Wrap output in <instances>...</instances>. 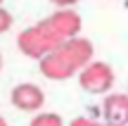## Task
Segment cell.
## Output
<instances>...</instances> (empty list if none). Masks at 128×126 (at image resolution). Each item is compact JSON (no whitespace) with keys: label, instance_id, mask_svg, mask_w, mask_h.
I'll return each mask as SVG.
<instances>
[{"label":"cell","instance_id":"obj_11","mask_svg":"<svg viewBox=\"0 0 128 126\" xmlns=\"http://www.w3.org/2000/svg\"><path fill=\"white\" fill-rule=\"evenodd\" d=\"M50 3H55L57 7H71V5H76L78 0H50Z\"/></svg>","mask_w":128,"mask_h":126},{"label":"cell","instance_id":"obj_1","mask_svg":"<svg viewBox=\"0 0 128 126\" xmlns=\"http://www.w3.org/2000/svg\"><path fill=\"white\" fill-rule=\"evenodd\" d=\"M62 43L64 41L57 36V33H52L43 22L36 24V26H31V29H26V31H22V33H19V38H17L19 50H22L26 57H33V60L45 57L48 52L57 50Z\"/></svg>","mask_w":128,"mask_h":126},{"label":"cell","instance_id":"obj_13","mask_svg":"<svg viewBox=\"0 0 128 126\" xmlns=\"http://www.w3.org/2000/svg\"><path fill=\"white\" fill-rule=\"evenodd\" d=\"M0 69H2V57H0Z\"/></svg>","mask_w":128,"mask_h":126},{"label":"cell","instance_id":"obj_14","mask_svg":"<svg viewBox=\"0 0 128 126\" xmlns=\"http://www.w3.org/2000/svg\"><path fill=\"white\" fill-rule=\"evenodd\" d=\"M104 126H114V124H104Z\"/></svg>","mask_w":128,"mask_h":126},{"label":"cell","instance_id":"obj_12","mask_svg":"<svg viewBox=\"0 0 128 126\" xmlns=\"http://www.w3.org/2000/svg\"><path fill=\"white\" fill-rule=\"evenodd\" d=\"M0 126H7V121H5V119H2V117H0Z\"/></svg>","mask_w":128,"mask_h":126},{"label":"cell","instance_id":"obj_6","mask_svg":"<svg viewBox=\"0 0 128 126\" xmlns=\"http://www.w3.org/2000/svg\"><path fill=\"white\" fill-rule=\"evenodd\" d=\"M45 102V93L36 83H22L12 90V105L22 112H38Z\"/></svg>","mask_w":128,"mask_h":126},{"label":"cell","instance_id":"obj_9","mask_svg":"<svg viewBox=\"0 0 128 126\" xmlns=\"http://www.w3.org/2000/svg\"><path fill=\"white\" fill-rule=\"evenodd\" d=\"M10 26H12V14H10L5 7H0V33H5Z\"/></svg>","mask_w":128,"mask_h":126},{"label":"cell","instance_id":"obj_3","mask_svg":"<svg viewBox=\"0 0 128 126\" xmlns=\"http://www.w3.org/2000/svg\"><path fill=\"white\" fill-rule=\"evenodd\" d=\"M43 24H45L52 33H57L62 41L78 36V33H81V26H83L78 12H74V10H60V12H55L52 17L43 19Z\"/></svg>","mask_w":128,"mask_h":126},{"label":"cell","instance_id":"obj_2","mask_svg":"<svg viewBox=\"0 0 128 126\" xmlns=\"http://www.w3.org/2000/svg\"><path fill=\"white\" fill-rule=\"evenodd\" d=\"M78 81L88 93H107L114 86V71L107 62H90L81 69Z\"/></svg>","mask_w":128,"mask_h":126},{"label":"cell","instance_id":"obj_7","mask_svg":"<svg viewBox=\"0 0 128 126\" xmlns=\"http://www.w3.org/2000/svg\"><path fill=\"white\" fill-rule=\"evenodd\" d=\"M102 109H104L107 124H114V126H126L128 124V95H124V93L107 95Z\"/></svg>","mask_w":128,"mask_h":126},{"label":"cell","instance_id":"obj_5","mask_svg":"<svg viewBox=\"0 0 128 126\" xmlns=\"http://www.w3.org/2000/svg\"><path fill=\"white\" fill-rule=\"evenodd\" d=\"M60 50H62V55L74 64L76 71H81L86 64L92 62V43L88 41V38H81V36L66 38V41L60 45Z\"/></svg>","mask_w":128,"mask_h":126},{"label":"cell","instance_id":"obj_4","mask_svg":"<svg viewBox=\"0 0 128 126\" xmlns=\"http://www.w3.org/2000/svg\"><path fill=\"white\" fill-rule=\"evenodd\" d=\"M40 71H43V76L50 79V81H66V79H71V76L76 74L74 64L62 55L60 48L48 52L45 57H40Z\"/></svg>","mask_w":128,"mask_h":126},{"label":"cell","instance_id":"obj_10","mask_svg":"<svg viewBox=\"0 0 128 126\" xmlns=\"http://www.w3.org/2000/svg\"><path fill=\"white\" fill-rule=\"evenodd\" d=\"M71 126H102V124H97V121H92V119H88V117H78V119H74Z\"/></svg>","mask_w":128,"mask_h":126},{"label":"cell","instance_id":"obj_15","mask_svg":"<svg viewBox=\"0 0 128 126\" xmlns=\"http://www.w3.org/2000/svg\"><path fill=\"white\" fill-rule=\"evenodd\" d=\"M0 3H2V0H0Z\"/></svg>","mask_w":128,"mask_h":126},{"label":"cell","instance_id":"obj_8","mask_svg":"<svg viewBox=\"0 0 128 126\" xmlns=\"http://www.w3.org/2000/svg\"><path fill=\"white\" fill-rule=\"evenodd\" d=\"M31 126H64V124H62V117H57L52 112H43L31 121Z\"/></svg>","mask_w":128,"mask_h":126}]
</instances>
